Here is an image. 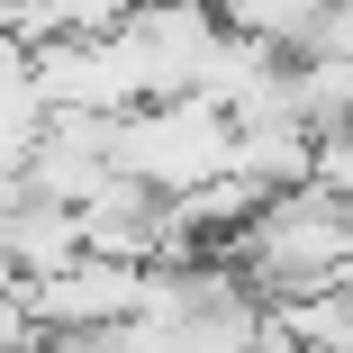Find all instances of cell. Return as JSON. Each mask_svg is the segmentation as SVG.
I'll return each mask as SVG.
<instances>
[{
  "mask_svg": "<svg viewBox=\"0 0 353 353\" xmlns=\"http://www.w3.org/2000/svg\"><path fill=\"white\" fill-rule=\"evenodd\" d=\"M335 227L344 218H335L326 190H290V199H272L263 218L245 227L236 254L263 272V290H317V281H335V254H344Z\"/></svg>",
  "mask_w": 353,
  "mask_h": 353,
  "instance_id": "cell-1",
  "label": "cell"
}]
</instances>
